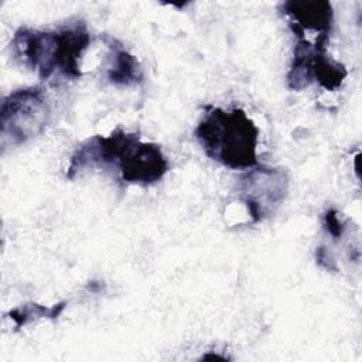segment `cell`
<instances>
[{
    "mask_svg": "<svg viewBox=\"0 0 362 362\" xmlns=\"http://www.w3.org/2000/svg\"><path fill=\"white\" fill-rule=\"evenodd\" d=\"M88 170L116 171L124 184L148 187L165 177L170 163L157 143L143 141L139 133L117 127L82 141L69 158L65 177L74 180Z\"/></svg>",
    "mask_w": 362,
    "mask_h": 362,
    "instance_id": "cell-1",
    "label": "cell"
},
{
    "mask_svg": "<svg viewBox=\"0 0 362 362\" xmlns=\"http://www.w3.org/2000/svg\"><path fill=\"white\" fill-rule=\"evenodd\" d=\"M92 37L83 20H74L55 28L18 27L11 38V51L18 62L40 79L74 81L82 76L81 61Z\"/></svg>",
    "mask_w": 362,
    "mask_h": 362,
    "instance_id": "cell-2",
    "label": "cell"
},
{
    "mask_svg": "<svg viewBox=\"0 0 362 362\" xmlns=\"http://www.w3.org/2000/svg\"><path fill=\"white\" fill-rule=\"evenodd\" d=\"M202 151L230 170H250L259 164V127L240 107L206 106L195 130Z\"/></svg>",
    "mask_w": 362,
    "mask_h": 362,
    "instance_id": "cell-3",
    "label": "cell"
},
{
    "mask_svg": "<svg viewBox=\"0 0 362 362\" xmlns=\"http://www.w3.org/2000/svg\"><path fill=\"white\" fill-rule=\"evenodd\" d=\"M51 119V106L38 86L13 90L1 100L0 144L1 150L20 147L42 134Z\"/></svg>",
    "mask_w": 362,
    "mask_h": 362,
    "instance_id": "cell-4",
    "label": "cell"
},
{
    "mask_svg": "<svg viewBox=\"0 0 362 362\" xmlns=\"http://www.w3.org/2000/svg\"><path fill=\"white\" fill-rule=\"evenodd\" d=\"M348 71L345 65L328 55L327 42L297 40L291 64L287 72V88L300 92L311 83H318L325 90H338Z\"/></svg>",
    "mask_w": 362,
    "mask_h": 362,
    "instance_id": "cell-5",
    "label": "cell"
},
{
    "mask_svg": "<svg viewBox=\"0 0 362 362\" xmlns=\"http://www.w3.org/2000/svg\"><path fill=\"white\" fill-rule=\"evenodd\" d=\"M288 191V177L283 168L256 165L240 177L239 198L253 223L262 222L281 205Z\"/></svg>",
    "mask_w": 362,
    "mask_h": 362,
    "instance_id": "cell-6",
    "label": "cell"
},
{
    "mask_svg": "<svg viewBox=\"0 0 362 362\" xmlns=\"http://www.w3.org/2000/svg\"><path fill=\"white\" fill-rule=\"evenodd\" d=\"M280 11L297 40L329 42L334 25V8L325 0H288L280 4Z\"/></svg>",
    "mask_w": 362,
    "mask_h": 362,
    "instance_id": "cell-7",
    "label": "cell"
},
{
    "mask_svg": "<svg viewBox=\"0 0 362 362\" xmlns=\"http://www.w3.org/2000/svg\"><path fill=\"white\" fill-rule=\"evenodd\" d=\"M107 47L106 79L116 86H134L143 82L144 74L139 59L115 37L103 35Z\"/></svg>",
    "mask_w": 362,
    "mask_h": 362,
    "instance_id": "cell-8",
    "label": "cell"
},
{
    "mask_svg": "<svg viewBox=\"0 0 362 362\" xmlns=\"http://www.w3.org/2000/svg\"><path fill=\"white\" fill-rule=\"evenodd\" d=\"M65 307H66V301H61L54 305L25 303L23 305H18V307L10 310L7 313V315L14 322L16 328H21V327L31 324L33 321H37V320H42V318L55 320L62 314Z\"/></svg>",
    "mask_w": 362,
    "mask_h": 362,
    "instance_id": "cell-9",
    "label": "cell"
},
{
    "mask_svg": "<svg viewBox=\"0 0 362 362\" xmlns=\"http://www.w3.org/2000/svg\"><path fill=\"white\" fill-rule=\"evenodd\" d=\"M322 225L327 230V233L334 239V240H339L345 230H346V223L345 221L341 218V214L334 209V208H329L324 212L322 215Z\"/></svg>",
    "mask_w": 362,
    "mask_h": 362,
    "instance_id": "cell-10",
    "label": "cell"
},
{
    "mask_svg": "<svg viewBox=\"0 0 362 362\" xmlns=\"http://www.w3.org/2000/svg\"><path fill=\"white\" fill-rule=\"evenodd\" d=\"M315 260H317V264L327 269V270H335V263H334V257L329 256L328 250L322 246L317 247L315 250Z\"/></svg>",
    "mask_w": 362,
    "mask_h": 362,
    "instance_id": "cell-11",
    "label": "cell"
}]
</instances>
